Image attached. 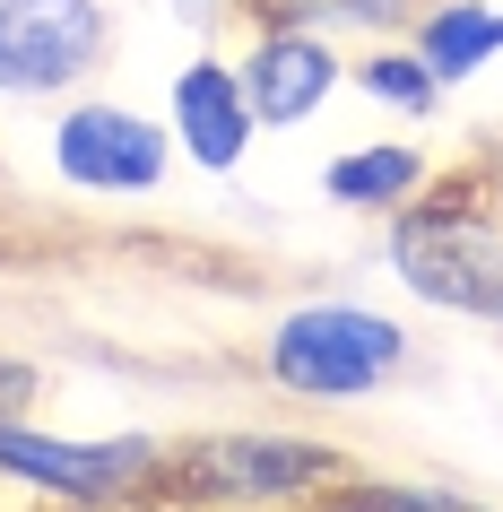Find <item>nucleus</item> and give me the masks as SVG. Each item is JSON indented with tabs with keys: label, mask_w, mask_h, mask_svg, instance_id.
I'll use <instances>...</instances> for the list:
<instances>
[{
	"label": "nucleus",
	"mask_w": 503,
	"mask_h": 512,
	"mask_svg": "<svg viewBox=\"0 0 503 512\" xmlns=\"http://www.w3.org/2000/svg\"><path fill=\"white\" fill-rule=\"evenodd\" d=\"M382 226H391V270L417 304L503 322V165L434 174Z\"/></svg>",
	"instance_id": "obj_1"
},
{
	"label": "nucleus",
	"mask_w": 503,
	"mask_h": 512,
	"mask_svg": "<svg viewBox=\"0 0 503 512\" xmlns=\"http://www.w3.org/2000/svg\"><path fill=\"white\" fill-rule=\"evenodd\" d=\"M365 469L356 452L321 443L295 426H217V434H183L165 443V478L148 512H295L347 486Z\"/></svg>",
	"instance_id": "obj_2"
},
{
	"label": "nucleus",
	"mask_w": 503,
	"mask_h": 512,
	"mask_svg": "<svg viewBox=\"0 0 503 512\" xmlns=\"http://www.w3.org/2000/svg\"><path fill=\"white\" fill-rule=\"evenodd\" d=\"M261 382L278 400H304V408H356V400H382L408 365H417V339L373 313L356 296H304V304H278L252 348Z\"/></svg>",
	"instance_id": "obj_3"
},
{
	"label": "nucleus",
	"mask_w": 503,
	"mask_h": 512,
	"mask_svg": "<svg viewBox=\"0 0 503 512\" xmlns=\"http://www.w3.org/2000/svg\"><path fill=\"white\" fill-rule=\"evenodd\" d=\"M165 478V434H44L0 417V486L44 512H148Z\"/></svg>",
	"instance_id": "obj_4"
},
{
	"label": "nucleus",
	"mask_w": 503,
	"mask_h": 512,
	"mask_svg": "<svg viewBox=\"0 0 503 512\" xmlns=\"http://www.w3.org/2000/svg\"><path fill=\"white\" fill-rule=\"evenodd\" d=\"M53 174L87 200H157L165 174H174V131L148 122L139 105H113V96H61L53 113Z\"/></svg>",
	"instance_id": "obj_5"
},
{
	"label": "nucleus",
	"mask_w": 503,
	"mask_h": 512,
	"mask_svg": "<svg viewBox=\"0 0 503 512\" xmlns=\"http://www.w3.org/2000/svg\"><path fill=\"white\" fill-rule=\"evenodd\" d=\"M113 61L105 0H0V96L61 105Z\"/></svg>",
	"instance_id": "obj_6"
},
{
	"label": "nucleus",
	"mask_w": 503,
	"mask_h": 512,
	"mask_svg": "<svg viewBox=\"0 0 503 512\" xmlns=\"http://www.w3.org/2000/svg\"><path fill=\"white\" fill-rule=\"evenodd\" d=\"M235 79H243V105H252L261 131H304L347 87V44L295 27L278 9H252L243 18V44H235Z\"/></svg>",
	"instance_id": "obj_7"
},
{
	"label": "nucleus",
	"mask_w": 503,
	"mask_h": 512,
	"mask_svg": "<svg viewBox=\"0 0 503 512\" xmlns=\"http://www.w3.org/2000/svg\"><path fill=\"white\" fill-rule=\"evenodd\" d=\"M165 131H174V157L200 165L209 183L243 174V157H252L261 122H252V105H243L235 53H200V61H183V70H174V96H165Z\"/></svg>",
	"instance_id": "obj_8"
},
{
	"label": "nucleus",
	"mask_w": 503,
	"mask_h": 512,
	"mask_svg": "<svg viewBox=\"0 0 503 512\" xmlns=\"http://www.w3.org/2000/svg\"><path fill=\"white\" fill-rule=\"evenodd\" d=\"M425 183H434V157L408 148V139H365V148H339V157L321 165V200L347 209V217H391Z\"/></svg>",
	"instance_id": "obj_9"
},
{
	"label": "nucleus",
	"mask_w": 503,
	"mask_h": 512,
	"mask_svg": "<svg viewBox=\"0 0 503 512\" xmlns=\"http://www.w3.org/2000/svg\"><path fill=\"white\" fill-rule=\"evenodd\" d=\"M408 44L443 87H469L486 61H503V0H425Z\"/></svg>",
	"instance_id": "obj_10"
},
{
	"label": "nucleus",
	"mask_w": 503,
	"mask_h": 512,
	"mask_svg": "<svg viewBox=\"0 0 503 512\" xmlns=\"http://www.w3.org/2000/svg\"><path fill=\"white\" fill-rule=\"evenodd\" d=\"M347 87H356V96H373L382 113H399V122H434V113H443V96H451V87L417 61V44H408V35H399V44H365V53L347 61Z\"/></svg>",
	"instance_id": "obj_11"
},
{
	"label": "nucleus",
	"mask_w": 503,
	"mask_h": 512,
	"mask_svg": "<svg viewBox=\"0 0 503 512\" xmlns=\"http://www.w3.org/2000/svg\"><path fill=\"white\" fill-rule=\"evenodd\" d=\"M278 18H295V27H313L330 35V44H399V35L417 27V9L425 0H269Z\"/></svg>",
	"instance_id": "obj_12"
},
{
	"label": "nucleus",
	"mask_w": 503,
	"mask_h": 512,
	"mask_svg": "<svg viewBox=\"0 0 503 512\" xmlns=\"http://www.w3.org/2000/svg\"><path fill=\"white\" fill-rule=\"evenodd\" d=\"M347 495H356V512H486L477 495H460V486H434V478H373V469H356V478H347Z\"/></svg>",
	"instance_id": "obj_13"
},
{
	"label": "nucleus",
	"mask_w": 503,
	"mask_h": 512,
	"mask_svg": "<svg viewBox=\"0 0 503 512\" xmlns=\"http://www.w3.org/2000/svg\"><path fill=\"white\" fill-rule=\"evenodd\" d=\"M27 400H35V365L0 348V417H27Z\"/></svg>",
	"instance_id": "obj_14"
},
{
	"label": "nucleus",
	"mask_w": 503,
	"mask_h": 512,
	"mask_svg": "<svg viewBox=\"0 0 503 512\" xmlns=\"http://www.w3.org/2000/svg\"><path fill=\"white\" fill-rule=\"evenodd\" d=\"M183 18H200V27H226V18H252V9H269V0H174Z\"/></svg>",
	"instance_id": "obj_15"
},
{
	"label": "nucleus",
	"mask_w": 503,
	"mask_h": 512,
	"mask_svg": "<svg viewBox=\"0 0 503 512\" xmlns=\"http://www.w3.org/2000/svg\"><path fill=\"white\" fill-rule=\"evenodd\" d=\"M295 512H356V495H347V486H330V495H313V504H295Z\"/></svg>",
	"instance_id": "obj_16"
}]
</instances>
